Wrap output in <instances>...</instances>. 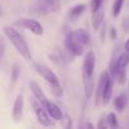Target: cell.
Segmentation results:
<instances>
[{"instance_id":"cell-1","label":"cell","mask_w":129,"mask_h":129,"mask_svg":"<svg viewBox=\"0 0 129 129\" xmlns=\"http://www.w3.org/2000/svg\"><path fill=\"white\" fill-rule=\"evenodd\" d=\"M94 70H95V53L94 51H89L84 58L82 66V79H84V90L87 99L91 98L94 89Z\"/></svg>"},{"instance_id":"cell-2","label":"cell","mask_w":129,"mask_h":129,"mask_svg":"<svg viewBox=\"0 0 129 129\" xmlns=\"http://www.w3.org/2000/svg\"><path fill=\"white\" fill-rule=\"evenodd\" d=\"M3 32L4 34L7 36V38L12 42V44L17 48V51L25 58V59H30L32 58V53H30V49H29V46L27 43V41L24 39V37L17 32L14 28L12 27H4L3 28Z\"/></svg>"},{"instance_id":"cell-3","label":"cell","mask_w":129,"mask_h":129,"mask_svg":"<svg viewBox=\"0 0 129 129\" xmlns=\"http://www.w3.org/2000/svg\"><path fill=\"white\" fill-rule=\"evenodd\" d=\"M32 106H33V110H34V114L37 116V120L44 125V126H51L52 125V121H51V115L48 114L47 109L44 108V105L39 101V100H33L32 101Z\"/></svg>"},{"instance_id":"cell-4","label":"cell","mask_w":129,"mask_h":129,"mask_svg":"<svg viewBox=\"0 0 129 129\" xmlns=\"http://www.w3.org/2000/svg\"><path fill=\"white\" fill-rule=\"evenodd\" d=\"M64 46H66L67 51L71 52L74 56H82L84 54V51H85V46L79 41L76 39V37L74 36V33H69L64 38Z\"/></svg>"},{"instance_id":"cell-5","label":"cell","mask_w":129,"mask_h":129,"mask_svg":"<svg viewBox=\"0 0 129 129\" xmlns=\"http://www.w3.org/2000/svg\"><path fill=\"white\" fill-rule=\"evenodd\" d=\"M34 70H36L49 85H58V84H59V80H58L57 75H56L49 67H47L46 64H43V63H34Z\"/></svg>"},{"instance_id":"cell-6","label":"cell","mask_w":129,"mask_h":129,"mask_svg":"<svg viewBox=\"0 0 129 129\" xmlns=\"http://www.w3.org/2000/svg\"><path fill=\"white\" fill-rule=\"evenodd\" d=\"M15 25H19V27H22L24 29H28L36 36H42L43 34V27L36 19H30V18L19 19V20L15 22Z\"/></svg>"},{"instance_id":"cell-7","label":"cell","mask_w":129,"mask_h":129,"mask_svg":"<svg viewBox=\"0 0 129 129\" xmlns=\"http://www.w3.org/2000/svg\"><path fill=\"white\" fill-rule=\"evenodd\" d=\"M110 72L109 71H103L100 74V77H99V81H98V87H96V95H95V104L99 105L101 101H103V94H104V90H105V86L110 79Z\"/></svg>"},{"instance_id":"cell-8","label":"cell","mask_w":129,"mask_h":129,"mask_svg":"<svg viewBox=\"0 0 129 129\" xmlns=\"http://www.w3.org/2000/svg\"><path fill=\"white\" fill-rule=\"evenodd\" d=\"M43 105H44V108L47 109L48 114L52 116V119H54V120H61V119L63 118V114H62L61 109H59L53 101L46 99V101L43 103Z\"/></svg>"},{"instance_id":"cell-9","label":"cell","mask_w":129,"mask_h":129,"mask_svg":"<svg viewBox=\"0 0 129 129\" xmlns=\"http://www.w3.org/2000/svg\"><path fill=\"white\" fill-rule=\"evenodd\" d=\"M23 109H24V99L22 95H18L13 105V119L15 121H19L23 118Z\"/></svg>"},{"instance_id":"cell-10","label":"cell","mask_w":129,"mask_h":129,"mask_svg":"<svg viewBox=\"0 0 129 129\" xmlns=\"http://www.w3.org/2000/svg\"><path fill=\"white\" fill-rule=\"evenodd\" d=\"M72 33L76 37V39H79L85 47L90 46L91 38H90V34L87 33V30H85V29H76V30H72Z\"/></svg>"},{"instance_id":"cell-11","label":"cell","mask_w":129,"mask_h":129,"mask_svg":"<svg viewBox=\"0 0 129 129\" xmlns=\"http://www.w3.org/2000/svg\"><path fill=\"white\" fill-rule=\"evenodd\" d=\"M29 87H30V91L33 92V95H34V98L37 99V100H39L42 104L46 101V99H47V96L44 95V92H43V90L36 84V82H29Z\"/></svg>"},{"instance_id":"cell-12","label":"cell","mask_w":129,"mask_h":129,"mask_svg":"<svg viewBox=\"0 0 129 129\" xmlns=\"http://www.w3.org/2000/svg\"><path fill=\"white\" fill-rule=\"evenodd\" d=\"M103 19H104V9L101 7L98 10L92 12V27H94V29H99V27L103 23Z\"/></svg>"},{"instance_id":"cell-13","label":"cell","mask_w":129,"mask_h":129,"mask_svg":"<svg viewBox=\"0 0 129 129\" xmlns=\"http://www.w3.org/2000/svg\"><path fill=\"white\" fill-rule=\"evenodd\" d=\"M111 95H113V79L110 77L106 86H105V90H104V94H103V105H108L111 100Z\"/></svg>"},{"instance_id":"cell-14","label":"cell","mask_w":129,"mask_h":129,"mask_svg":"<svg viewBox=\"0 0 129 129\" xmlns=\"http://www.w3.org/2000/svg\"><path fill=\"white\" fill-rule=\"evenodd\" d=\"M116 59V67L118 69H125L128 66V63H129V53L125 51L124 53H120Z\"/></svg>"},{"instance_id":"cell-15","label":"cell","mask_w":129,"mask_h":129,"mask_svg":"<svg viewBox=\"0 0 129 129\" xmlns=\"http://www.w3.org/2000/svg\"><path fill=\"white\" fill-rule=\"evenodd\" d=\"M85 4H77V5H75L74 8H71V10H70V17H71V19H76L77 17H80L84 12H85Z\"/></svg>"},{"instance_id":"cell-16","label":"cell","mask_w":129,"mask_h":129,"mask_svg":"<svg viewBox=\"0 0 129 129\" xmlns=\"http://www.w3.org/2000/svg\"><path fill=\"white\" fill-rule=\"evenodd\" d=\"M114 105H115V109L118 111H123L125 109V106H126V98L124 95L116 96L115 100H114Z\"/></svg>"},{"instance_id":"cell-17","label":"cell","mask_w":129,"mask_h":129,"mask_svg":"<svg viewBox=\"0 0 129 129\" xmlns=\"http://www.w3.org/2000/svg\"><path fill=\"white\" fill-rule=\"evenodd\" d=\"M123 4H124V0H115V3L113 5V15L116 18L120 12H121V8H123Z\"/></svg>"},{"instance_id":"cell-18","label":"cell","mask_w":129,"mask_h":129,"mask_svg":"<svg viewBox=\"0 0 129 129\" xmlns=\"http://www.w3.org/2000/svg\"><path fill=\"white\" fill-rule=\"evenodd\" d=\"M106 124L111 128H116L118 126V120H116V115L114 113H109L106 116Z\"/></svg>"},{"instance_id":"cell-19","label":"cell","mask_w":129,"mask_h":129,"mask_svg":"<svg viewBox=\"0 0 129 129\" xmlns=\"http://www.w3.org/2000/svg\"><path fill=\"white\" fill-rule=\"evenodd\" d=\"M103 3H104V0H91L90 5H91L92 12H95V10H98L99 8H101V7H103Z\"/></svg>"},{"instance_id":"cell-20","label":"cell","mask_w":129,"mask_h":129,"mask_svg":"<svg viewBox=\"0 0 129 129\" xmlns=\"http://www.w3.org/2000/svg\"><path fill=\"white\" fill-rule=\"evenodd\" d=\"M51 87H52V92L56 96H62V87H61L59 84L58 85H51Z\"/></svg>"},{"instance_id":"cell-21","label":"cell","mask_w":129,"mask_h":129,"mask_svg":"<svg viewBox=\"0 0 129 129\" xmlns=\"http://www.w3.org/2000/svg\"><path fill=\"white\" fill-rule=\"evenodd\" d=\"M123 27H124V30L128 33V32H129V17H126V18L124 19V22H123Z\"/></svg>"},{"instance_id":"cell-22","label":"cell","mask_w":129,"mask_h":129,"mask_svg":"<svg viewBox=\"0 0 129 129\" xmlns=\"http://www.w3.org/2000/svg\"><path fill=\"white\" fill-rule=\"evenodd\" d=\"M105 121H106V119L101 118V119H100V121H99V124H98V128H104V126H109L108 124H105Z\"/></svg>"},{"instance_id":"cell-23","label":"cell","mask_w":129,"mask_h":129,"mask_svg":"<svg viewBox=\"0 0 129 129\" xmlns=\"http://www.w3.org/2000/svg\"><path fill=\"white\" fill-rule=\"evenodd\" d=\"M110 38L111 39H115L116 38V29L115 28H111L110 29Z\"/></svg>"},{"instance_id":"cell-24","label":"cell","mask_w":129,"mask_h":129,"mask_svg":"<svg viewBox=\"0 0 129 129\" xmlns=\"http://www.w3.org/2000/svg\"><path fill=\"white\" fill-rule=\"evenodd\" d=\"M17 74H18V69H17V66H14V69H13V80L14 81L17 80Z\"/></svg>"},{"instance_id":"cell-25","label":"cell","mask_w":129,"mask_h":129,"mask_svg":"<svg viewBox=\"0 0 129 129\" xmlns=\"http://www.w3.org/2000/svg\"><path fill=\"white\" fill-rule=\"evenodd\" d=\"M124 48H125V51H126V52L129 53V39H128V41L125 42V44H124Z\"/></svg>"}]
</instances>
